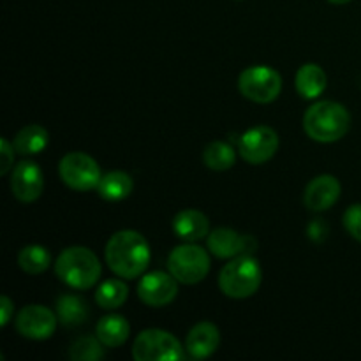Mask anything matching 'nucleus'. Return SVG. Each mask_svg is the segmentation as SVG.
<instances>
[{
    "instance_id": "nucleus-1",
    "label": "nucleus",
    "mask_w": 361,
    "mask_h": 361,
    "mask_svg": "<svg viewBox=\"0 0 361 361\" xmlns=\"http://www.w3.org/2000/svg\"><path fill=\"white\" fill-rule=\"evenodd\" d=\"M150 245L141 233L123 229L108 240L104 257L109 270L122 279H137L150 264Z\"/></svg>"
},
{
    "instance_id": "nucleus-2",
    "label": "nucleus",
    "mask_w": 361,
    "mask_h": 361,
    "mask_svg": "<svg viewBox=\"0 0 361 361\" xmlns=\"http://www.w3.org/2000/svg\"><path fill=\"white\" fill-rule=\"evenodd\" d=\"M351 115L342 104L334 101L316 102L303 116V129L307 136L319 143H335L348 134Z\"/></svg>"
},
{
    "instance_id": "nucleus-3",
    "label": "nucleus",
    "mask_w": 361,
    "mask_h": 361,
    "mask_svg": "<svg viewBox=\"0 0 361 361\" xmlns=\"http://www.w3.org/2000/svg\"><path fill=\"white\" fill-rule=\"evenodd\" d=\"M55 274L69 288L90 289L101 277V263L88 247H67L56 257Z\"/></svg>"
},
{
    "instance_id": "nucleus-4",
    "label": "nucleus",
    "mask_w": 361,
    "mask_h": 361,
    "mask_svg": "<svg viewBox=\"0 0 361 361\" xmlns=\"http://www.w3.org/2000/svg\"><path fill=\"white\" fill-rule=\"evenodd\" d=\"M263 281V271L254 257L242 254L226 264L219 275V288L226 296L243 300L252 296L259 289Z\"/></svg>"
},
{
    "instance_id": "nucleus-5",
    "label": "nucleus",
    "mask_w": 361,
    "mask_h": 361,
    "mask_svg": "<svg viewBox=\"0 0 361 361\" xmlns=\"http://www.w3.org/2000/svg\"><path fill=\"white\" fill-rule=\"evenodd\" d=\"M169 274L178 282L187 286L197 284L204 281L210 271V256L200 245L187 242L175 247L168 259Z\"/></svg>"
},
{
    "instance_id": "nucleus-6",
    "label": "nucleus",
    "mask_w": 361,
    "mask_h": 361,
    "mask_svg": "<svg viewBox=\"0 0 361 361\" xmlns=\"http://www.w3.org/2000/svg\"><path fill=\"white\" fill-rule=\"evenodd\" d=\"M136 361H178L183 360V345L169 331L150 328L141 331L133 345Z\"/></svg>"
},
{
    "instance_id": "nucleus-7",
    "label": "nucleus",
    "mask_w": 361,
    "mask_h": 361,
    "mask_svg": "<svg viewBox=\"0 0 361 361\" xmlns=\"http://www.w3.org/2000/svg\"><path fill=\"white\" fill-rule=\"evenodd\" d=\"M238 90L249 101L268 104L281 95L282 78L277 71L268 66L249 67L240 74Z\"/></svg>"
},
{
    "instance_id": "nucleus-8",
    "label": "nucleus",
    "mask_w": 361,
    "mask_h": 361,
    "mask_svg": "<svg viewBox=\"0 0 361 361\" xmlns=\"http://www.w3.org/2000/svg\"><path fill=\"white\" fill-rule=\"evenodd\" d=\"M59 173L62 182L69 189L78 190V192L97 189L102 178L95 159L83 152H71V154L63 155L59 164Z\"/></svg>"
},
{
    "instance_id": "nucleus-9",
    "label": "nucleus",
    "mask_w": 361,
    "mask_h": 361,
    "mask_svg": "<svg viewBox=\"0 0 361 361\" xmlns=\"http://www.w3.org/2000/svg\"><path fill=\"white\" fill-rule=\"evenodd\" d=\"M279 134L271 127L259 126L245 130L238 140L240 157L254 166L270 161L279 150Z\"/></svg>"
},
{
    "instance_id": "nucleus-10",
    "label": "nucleus",
    "mask_w": 361,
    "mask_h": 361,
    "mask_svg": "<svg viewBox=\"0 0 361 361\" xmlns=\"http://www.w3.org/2000/svg\"><path fill=\"white\" fill-rule=\"evenodd\" d=\"M56 316L42 305H27L16 316V330L30 341H46L55 334Z\"/></svg>"
},
{
    "instance_id": "nucleus-11",
    "label": "nucleus",
    "mask_w": 361,
    "mask_h": 361,
    "mask_svg": "<svg viewBox=\"0 0 361 361\" xmlns=\"http://www.w3.org/2000/svg\"><path fill=\"white\" fill-rule=\"evenodd\" d=\"M178 295V281L166 271L143 275L137 284V296L148 307H166Z\"/></svg>"
},
{
    "instance_id": "nucleus-12",
    "label": "nucleus",
    "mask_w": 361,
    "mask_h": 361,
    "mask_svg": "<svg viewBox=\"0 0 361 361\" xmlns=\"http://www.w3.org/2000/svg\"><path fill=\"white\" fill-rule=\"evenodd\" d=\"M44 189V175L34 161H23L13 169L11 190L21 203H34L41 197Z\"/></svg>"
},
{
    "instance_id": "nucleus-13",
    "label": "nucleus",
    "mask_w": 361,
    "mask_h": 361,
    "mask_svg": "<svg viewBox=\"0 0 361 361\" xmlns=\"http://www.w3.org/2000/svg\"><path fill=\"white\" fill-rule=\"evenodd\" d=\"M207 245L208 250L219 259H233V257L254 250L256 242L250 236L238 235L229 228H217L208 233Z\"/></svg>"
},
{
    "instance_id": "nucleus-14",
    "label": "nucleus",
    "mask_w": 361,
    "mask_h": 361,
    "mask_svg": "<svg viewBox=\"0 0 361 361\" xmlns=\"http://www.w3.org/2000/svg\"><path fill=\"white\" fill-rule=\"evenodd\" d=\"M341 182L331 175H319L307 185L303 203L312 212L330 210L341 197Z\"/></svg>"
},
{
    "instance_id": "nucleus-15",
    "label": "nucleus",
    "mask_w": 361,
    "mask_h": 361,
    "mask_svg": "<svg viewBox=\"0 0 361 361\" xmlns=\"http://www.w3.org/2000/svg\"><path fill=\"white\" fill-rule=\"evenodd\" d=\"M219 344H221L219 328L212 323H200L187 335L185 349L190 358L204 360L217 351Z\"/></svg>"
},
{
    "instance_id": "nucleus-16",
    "label": "nucleus",
    "mask_w": 361,
    "mask_h": 361,
    "mask_svg": "<svg viewBox=\"0 0 361 361\" xmlns=\"http://www.w3.org/2000/svg\"><path fill=\"white\" fill-rule=\"evenodd\" d=\"M173 231L183 242H197L207 238L210 233V222L208 217L200 210H183L173 219Z\"/></svg>"
},
{
    "instance_id": "nucleus-17",
    "label": "nucleus",
    "mask_w": 361,
    "mask_h": 361,
    "mask_svg": "<svg viewBox=\"0 0 361 361\" xmlns=\"http://www.w3.org/2000/svg\"><path fill=\"white\" fill-rule=\"evenodd\" d=\"M95 331H97L99 341L106 348H120L129 338L130 324L123 316L109 314V316H104L102 319H99Z\"/></svg>"
},
{
    "instance_id": "nucleus-18",
    "label": "nucleus",
    "mask_w": 361,
    "mask_h": 361,
    "mask_svg": "<svg viewBox=\"0 0 361 361\" xmlns=\"http://www.w3.org/2000/svg\"><path fill=\"white\" fill-rule=\"evenodd\" d=\"M295 87L302 97H319L324 92V88H326V73L317 63H305L296 73Z\"/></svg>"
},
{
    "instance_id": "nucleus-19",
    "label": "nucleus",
    "mask_w": 361,
    "mask_h": 361,
    "mask_svg": "<svg viewBox=\"0 0 361 361\" xmlns=\"http://www.w3.org/2000/svg\"><path fill=\"white\" fill-rule=\"evenodd\" d=\"M134 189V182L129 173L109 171L102 175L97 185V192L106 201H122L130 196Z\"/></svg>"
},
{
    "instance_id": "nucleus-20",
    "label": "nucleus",
    "mask_w": 361,
    "mask_h": 361,
    "mask_svg": "<svg viewBox=\"0 0 361 361\" xmlns=\"http://www.w3.org/2000/svg\"><path fill=\"white\" fill-rule=\"evenodd\" d=\"M48 130L44 127L32 123V126L23 127L20 133L14 136V150L21 155H35L41 154L48 147Z\"/></svg>"
},
{
    "instance_id": "nucleus-21",
    "label": "nucleus",
    "mask_w": 361,
    "mask_h": 361,
    "mask_svg": "<svg viewBox=\"0 0 361 361\" xmlns=\"http://www.w3.org/2000/svg\"><path fill=\"white\" fill-rule=\"evenodd\" d=\"M56 316L63 326H78V324L85 323L88 317L87 302L81 296L62 295L56 300Z\"/></svg>"
},
{
    "instance_id": "nucleus-22",
    "label": "nucleus",
    "mask_w": 361,
    "mask_h": 361,
    "mask_svg": "<svg viewBox=\"0 0 361 361\" xmlns=\"http://www.w3.org/2000/svg\"><path fill=\"white\" fill-rule=\"evenodd\" d=\"M18 264L25 274L39 275L51 264V254L42 245H27L18 254Z\"/></svg>"
},
{
    "instance_id": "nucleus-23",
    "label": "nucleus",
    "mask_w": 361,
    "mask_h": 361,
    "mask_svg": "<svg viewBox=\"0 0 361 361\" xmlns=\"http://www.w3.org/2000/svg\"><path fill=\"white\" fill-rule=\"evenodd\" d=\"M203 161L207 168L214 169V171H226V169L235 166L236 152L229 143L214 141V143L207 145V148H204Z\"/></svg>"
},
{
    "instance_id": "nucleus-24",
    "label": "nucleus",
    "mask_w": 361,
    "mask_h": 361,
    "mask_svg": "<svg viewBox=\"0 0 361 361\" xmlns=\"http://www.w3.org/2000/svg\"><path fill=\"white\" fill-rule=\"evenodd\" d=\"M127 298H129V288L126 286V282L118 281V279L104 281L95 293V302L102 309H118L126 303Z\"/></svg>"
},
{
    "instance_id": "nucleus-25",
    "label": "nucleus",
    "mask_w": 361,
    "mask_h": 361,
    "mask_svg": "<svg viewBox=\"0 0 361 361\" xmlns=\"http://www.w3.org/2000/svg\"><path fill=\"white\" fill-rule=\"evenodd\" d=\"M102 342L94 337H80L71 345L69 356L74 361H97L104 358V349Z\"/></svg>"
},
{
    "instance_id": "nucleus-26",
    "label": "nucleus",
    "mask_w": 361,
    "mask_h": 361,
    "mask_svg": "<svg viewBox=\"0 0 361 361\" xmlns=\"http://www.w3.org/2000/svg\"><path fill=\"white\" fill-rule=\"evenodd\" d=\"M344 228L355 240L361 242V204H353L344 214Z\"/></svg>"
},
{
    "instance_id": "nucleus-27",
    "label": "nucleus",
    "mask_w": 361,
    "mask_h": 361,
    "mask_svg": "<svg viewBox=\"0 0 361 361\" xmlns=\"http://www.w3.org/2000/svg\"><path fill=\"white\" fill-rule=\"evenodd\" d=\"M0 155H2V166H0V175H7L13 168L14 162V145H11L6 137L0 140Z\"/></svg>"
},
{
    "instance_id": "nucleus-28",
    "label": "nucleus",
    "mask_w": 361,
    "mask_h": 361,
    "mask_svg": "<svg viewBox=\"0 0 361 361\" xmlns=\"http://www.w3.org/2000/svg\"><path fill=\"white\" fill-rule=\"evenodd\" d=\"M14 314V303L11 302L9 296H2L0 298V326H7L9 321L13 319Z\"/></svg>"
},
{
    "instance_id": "nucleus-29",
    "label": "nucleus",
    "mask_w": 361,
    "mask_h": 361,
    "mask_svg": "<svg viewBox=\"0 0 361 361\" xmlns=\"http://www.w3.org/2000/svg\"><path fill=\"white\" fill-rule=\"evenodd\" d=\"M328 2L337 4V6H342V4H349V2H351V0H328Z\"/></svg>"
}]
</instances>
